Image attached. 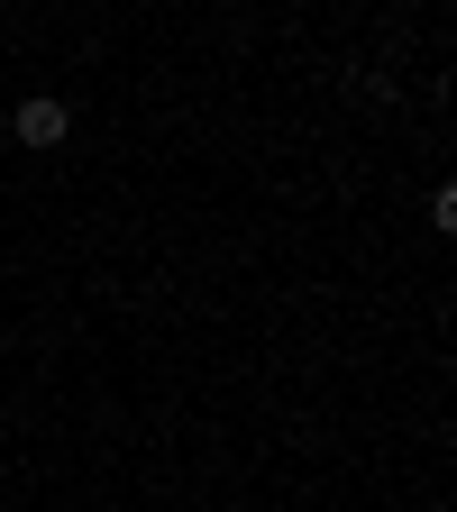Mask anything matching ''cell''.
<instances>
[{
    "label": "cell",
    "instance_id": "cell-1",
    "mask_svg": "<svg viewBox=\"0 0 457 512\" xmlns=\"http://www.w3.org/2000/svg\"><path fill=\"white\" fill-rule=\"evenodd\" d=\"M10 128H19V147H64L74 110H64V101H19V110H10Z\"/></svg>",
    "mask_w": 457,
    "mask_h": 512
}]
</instances>
